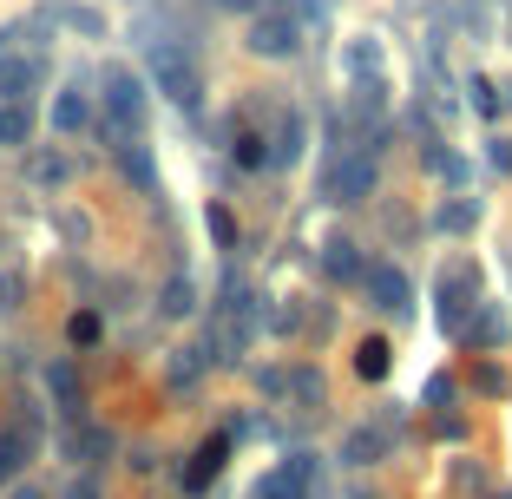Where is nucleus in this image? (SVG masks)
I'll return each instance as SVG.
<instances>
[{"label": "nucleus", "mask_w": 512, "mask_h": 499, "mask_svg": "<svg viewBox=\"0 0 512 499\" xmlns=\"http://www.w3.org/2000/svg\"><path fill=\"white\" fill-rule=\"evenodd\" d=\"M106 112H99V138H112V145H125V138L145 132V79L132 73V66H106Z\"/></svg>", "instance_id": "f257e3e1"}, {"label": "nucleus", "mask_w": 512, "mask_h": 499, "mask_svg": "<svg viewBox=\"0 0 512 499\" xmlns=\"http://www.w3.org/2000/svg\"><path fill=\"white\" fill-rule=\"evenodd\" d=\"M151 86L178 112H197V99H204V73H197V60L184 46H151Z\"/></svg>", "instance_id": "f03ea898"}, {"label": "nucleus", "mask_w": 512, "mask_h": 499, "mask_svg": "<svg viewBox=\"0 0 512 499\" xmlns=\"http://www.w3.org/2000/svg\"><path fill=\"white\" fill-rule=\"evenodd\" d=\"M434 296H440V309H434V316H440V329H447V335H460V322H467L473 309L486 303V296H480V270H473L467 257H460V263H447V270H440V283H434Z\"/></svg>", "instance_id": "7ed1b4c3"}, {"label": "nucleus", "mask_w": 512, "mask_h": 499, "mask_svg": "<svg viewBox=\"0 0 512 499\" xmlns=\"http://www.w3.org/2000/svg\"><path fill=\"white\" fill-rule=\"evenodd\" d=\"M302 46V27L283 14V7H256L250 14V53L256 60H289Z\"/></svg>", "instance_id": "20e7f679"}, {"label": "nucleus", "mask_w": 512, "mask_h": 499, "mask_svg": "<svg viewBox=\"0 0 512 499\" xmlns=\"http://www.w3.org/2000/svg\"><path fill=\"white\" fill-rule=\"evenodd\" d=\"M309 480H316V454H289L250 486V499H309Z\"/></svg>", "instance_id": "39448f33"}, {"label": "nucleus", "mask_w": 512, "mask_h": 499, "mask_svg": "<svg viewBox=\"0 0 512 499\" xmlns=\"http://www.w3.org/2000/svg\"><path fill=\"white\" fill-rule=\"evenodd\" d=\"M375 152H348L342 165H335V178H329V197L335 204H368L375 197Z\"/></svg>", "instance_id": "423d86ee"}, {"label": "nucleus", "mask_w": 512, "mask_h": 499, "mask_svg": "<svg viewBox=\"0 0 512 499\" xmlns=\"http://www.w3.org/2000/svg\"><path fill=\"white\" fill-rule=\"evenodd\" d=\"M362 289H368V309H381V316H407V276L394 270V263H368L362 270Z\"/></svg>", "instance_id": "0eeeda50"}, {"label": "nucleus", "mask_w": 512, "mask_h": 499, "mask_svg": "<svg viewBox=\"0 0 512 499\" xmlns=\"http://www.w3.org/2000/svg\"><path fill=\"white\" fill-rule=\"evenodd\" d=\"M46 86V60L40 53H0V99H33V92Z\"/></svg>", "instance_id": "6e6552de"}, {"label": "nucleus", "mask_w": 512, "mask_h": 499, "mask_svg": "<svg viewBox=\"0 0 512 499\" xmlns=\"http://www.w3.org/2000/svg\"><path fill=\"white\" fill-rule=\"evenodd\" d=\"M33 447H40V414H27V421L0 427V486L20 480V467L33 460Z\"/></svg>", "instance_id": "1a4fd4ad"}, {"label": "nucleus", "mask_w": 512, "mask_h": 499, "mask_svg": "<svg viewBox=\"0 0 512 499\" xmlns=\"http://www.w3.org/2000/svg\"><path fill=\"white\" fill-rule=\"evenodd\" d=\"M237 447V427H224V434H211L204 447L191 454V467H184V493H204V486L217 480V467H224V454Z\"/></svg>", "instance_id": "9d476101"}, {"label": "nucleus", "mask_w": 512, "mask_h": 499, "mask_svg": "<svg viewBox=\"0 0 512 499\" xmlns=\"http://www.w3.org/2000/svg\"><path fill=\"white\" fill-rule=\"evenodd\" d=\"M92 125V99L79 86H66V92H53V132L60 138H79Z\"/></svg>", "instance_id": "9b49d317"}, {"label": "nucleus", "mask_w": 512, "mask_h": 499, "mask_svg": "<svg viewBox=\"0 0 512 499\" xmlns=\"http://www.w3.org/2000/svg\"><path fill=\"white\" fill-rule=\"evenodd\" d=\"M27 145H33V106L0 99V152H27Z\"/></svg>", "instance_id": "f8f14e48"}, {"label": "nucleus", "mask_w": 512, "mask_h": 499, "mask_svg": "<svg viewBox=\"0 0 512 499\" xmlns=\"http://www.w3.org/2000/svg\"><path fill=\"white\" fill-rule=\"evenodd\" d=\"M453 342H467V348H493V342H506V316H499V303H480L467 322H460V335Z\"/></svg>", "instance_id": "ddd939ff"}, {"label": "nucleus", "mask_w": 512, "mask_h": 499, "mask_svg": "<svg viewBox=\"0 0 512 499\" xmlns=\"http://www.w3.org/2000/svg\"><path fill=\"white\" fill-rule=\"evenodd\" d=\"M322 270H329L335 283H362V270H368V263H362V243L329 237V243H322Z\"/></svg>", "instance_id": "4468645a"}, {"label": "nucleus", "mask_w": 512, "mask_h": 499, "mask_svg": "<svg viewBox=\"0 0 512 499\" xmlns=\"http://www.w3.org/2000/svg\"><path fill=\"white\" fill-rule=\"evenodd\" d=\"M381 454H388V427H355L342 440V467H375Z\"/></svg>", "instance_id": "2eb2a0df"}, {"label": "nucleus", "mask_w": 512, "mask_h": 499, "mask_svg": "<svg viewBox=\"0 0 512 499\" xmlns=\"http://www.w3.org/2000/svg\"><path fill=\"white\" fill-rule=\"evenodd\" d=\"M296 158H302V119L289 112V119L276 125V138H263V165L283 171V165H296Z\"/></svg>", "instance_id": "dca6fc26"}, {"label": "nucleus", "mask_w": 512, "mask_h": 499, "mask_svg": "<svg viewBox=\"0 0 512 499\" xmlns=\"http://www.w3.org/2000/svg\"><path fill=\"white\" fill-rule=\"evenodd\" d=\"M119 152V171L138 184V191H158V165H151V152L138 145V138H125V145H112Z\"/></svg>", "instance_id": "f3484780"}, {"label": "nucleus", "mask_w": 512, "mask_h": 499, "mask_svg": "<svg viewBox=\"0 0 512 499\" xmlns=\"http://www.w3.org/2000/svg\"><path fill=\"white\" fill-rule=\"evenodd\" d=\"M434 224L447 230V237H467V230L480 224V204H473V197H453V204H440V211H434Z\"/></svg>", "instance_id": "a211bd4d"}, {"label": "nucleus", "mask_w": 512, "mask_h": 499, "mask_svg": "<svg viewBox=\"0 0 512 499\" xmlns=\"http://www.w3.org/2000/svg\"><path fill=\"white\" fill-rule=\"evenodd\" d=\"M66 454H73V460H106L112 434H106V427H73V434H66Z\"/></svg>", "instance_id": "6ab92c4d"}, {"label": "nucleus", "mask_w": 512, "mask_h": 499, "mask_svg": "<svg viewBox=\"0 0 512 499\" xmlns=\"http://www.w3.org/2000/svg\"><path fill=\"white\" fill-rule=\"evenodd\" d=\"M46 388H53V401H60L66 414H79V368L73 362H53V368H46Z\"/></svg>", "instance_id": "aec40b11"}, {"label": "nucleus", "mask_w": 512, "mask_h": 499, "mask_svg": "<svg viewBox=\"0 0 512 499\" xmlns=\"http://www.w3.org/2000/svg\"><path fill=\"white\" fill-rule=\"evenodd\" d=\"M33 184H40V191H53V184H66V178H73V165H66V152H40V158H33Z\"/></svg>", "instance_id": "412c9836"}, {"label": "nucleus", "mask_w": 512, "mask_h": 499, "mask_svg": "<svg viewBox=\"0 0 512 499\" xmlns=\"http://www.w3.org/2000/svg\"><path fill=\"white\" fill-rule=\"evenodd\" d=\"M158 309H165V316H191V309H197L191 276H171V283H165V296H158Z\"/></svg>", "instance_id": "4be33fe9"}, {"label": "nucleus", "mask_w": 512, "mask_h": 499, "mask_svg": "<svg viewBox=\"0 0 512 499\" xmlns=\"http://www.w3.org/2000/svg\"><path fill=\"white\" fill-rule=\"evenodd\" d=\"M289 394H296L302 408H322V375L316 368H289Z\"/></svg>", "instance_id": "5701e85b"}, {"label": "nucleus", "mask_w": 512, "mask_h": 499, "mask_svg": "<svg viewBox=\"0 0 512 499\" xmlns=\"http://www.w3.org/2000/svg\"><path fill=\"white\" fill-rule=\"evenodd\" d=\"M204 224H211L217 250H237V217H230V204H211V211H204Z\"/></svg>", "instance_id": "b1692460"}, {"label": "nucleus", "mask_w": 512, "mask_h": 499, "mask_svg": "<svg viewBox=\"0 0 512 499\" xmlns=\"http://www.w3.org/2000/svg\"><path fill=\"white\" fill-rule=\"evenodd\" d=\"M388 355H394V348H388V342L375 335V342H362V355H355V368H362L368 381H381V375H388Z\"/></svg>", "instance_id": "393cba45"}, {"label": "nucleus", "mask_w": 512, "mask_h": 499, "mask_svg": "<svg viewBox=\"0 0 512 499\" xmlns=\"http://www.w3.org/2000/svg\"><path fill=\"white\" fill-rule=\"evenodd\" d=\"M230 158H237L243 171H263V138H256V132H237V138H230Z\"/></svg>", "instance_id": "a878e982"}, {"label": "nucleus", "mask_w": 512, "mask_h": 499, "mask_svg": "<svg viewBox=\"0 0 512 499\" xmlns=\"http://www.w3.org/2000/svg\"><path fill=\"white\" fill-rule=\"evenodd\" d=\"M99 329H106V322H99V309H79V316L66 322V335H73V348H92V342H99Z\"/></svg>", "instance_id": "bb28decb"}, {"label": "nucleus", "mask_w": 512, "mask_h": 499, "mask_svg": "<svg viewBox=\"0 0 512 499\" xmlns=\"http://www.w3.org/2000/svg\"><path fill=\"white\" fill-rule=\"evenodd\" d=\"M60 20H66L73 33H86V40H99V33H106V20L92 14V7H60Z\"/></svg>", "instance_id": "cd10ccee"}, {"label": "nucleus", "mask_w": 512, "mask_h": 499, "mask_svg": "<svg viewBox=\"0 0 512 499\" xmlns=\"http://www.w3.org/2000/svg\"><path fill=\"white\" fill-rule=\"evenodd\" d=\"M348 66H355L362 79H375V66H381V46H375V40H355V46H348Z\"/></svg>", "instance_id": "c85d7f7f"}, {"label": "nucleus", "mask_w": 512, "mask_h": 499, "mask_svg": "<svg viewBox=\"0 0 512 499\" xmlns=\"http://www.w3.org/2000/svg\"><path fill=\"white\" fill-rule=\"evenodd\" d=\"M427 171H440V178H453V184L467 178V165H460L453 152H440V145H427Z\"/></svg>", "instance_id": "c756f323"}, {"label": "nucleus", "mask_w": 512, "mask_h": 499, "mask_svg": "<svg viewBox=\"0 0 512 499\" xmlns=\"http://www.w3.org/2000/svg\"><path fill=\"white\" fill-rule=\"evenodd\" d=\"M20 296H27V276H20V270H0V309H20Z\"/></svg>", "instance_id": "7c9ffc66"}, {"label": "nucleus", "mask_w": 512, "mask_h": 499, "mask_svg": "<svg viewBox=\"0 0 512 499\" xmlns=\"http://www.w3.org/2000/svg\"><path fill=\"white\" fill-rule=\"evenodd\" d=\"M473 106H480V119H499V92H493V79H473Z\"/></svg>", "instance_id": "2f4dec72"}, {"label": "nucleus", "mask_w": 512, "mask_h": 499, "mask_svg": "<svg viewBox=\"0 0 512 499\" xmlns=\"http://www.w3.org/2000/svg\"><path fill=\"white\" fill-rule=\"evenodd\" d=\"M486 165H493L499 178H506V171H512V145H506V138H493V145H486Z\"/></svg>", "instance_id": "473e14b6"}, {"label": "nucleus", "mask_w": 512, "mask_h": 499, "mask_svg": "<svg viewBox=\"0 0 512 499\" xmlns=\"http://www.w3.org/2000/svg\"><path fill=\"white\" fill-rule=\"evenodd\" d=\"M66 499H106V493H99V480H92V473H79V480L66 486Z\"/></svg>", "instance_id": "72a5a7b5"}, {"label": "nucleus", "mask_w": 512, "mask_h": 499, "mask_svg": "<svg viewBox=\"0 0 512 499\" xmlns=\"http://www.w3.org/2000/svg\"><path fill=\"white\" fill-rule=\"evenodd\" d=\"M473 388H480V394H499V388H506V375H499V368H480V375H473Z\"/></svg>", "instance_id": "f704fd0d"}, {"label": "nucleus", "mask_w": 512, "mask_h": 499, "mask_svg": "<svg viewBox=\"0 0 512 499\" xmlns=\"http://www.w3.org/2000/svg\"><path fill=\"white\" fill-rule=\"evenodd\" d=\"M427 401H434V408H440V401H453V381L434 375V381H427Z\"/></svg>", "instance_id": "c9c22d12"}, {"label": "nucleus", "mask_w": 512, "mask_h": 499, "mask_svg": "<svg viewBox=\"0 0 512 499\" xmlns=\"http://www.w3.org/2000/svg\"><path fill=\"white\" fill-rule=\"evenodd\" d=\"M217 7H230V14H256L263 0H217Z\"/></svg>", "instance_id": "e433bc0d"}, {"label": "nucleus", "mask_w": 512, "mask_h": 499, "mask_svg": "<svg viewBox=\"0 0 512 499\" xmlns=\"http://www.w3.org/2000/svg\"><path fill=\"white\" fill-rule=\"evenodd\" d=\"M7 499H46V493H40V486H14V493H7Z\"/></svg>", "instance_id": "4c0bfd02"}]
</instances>
